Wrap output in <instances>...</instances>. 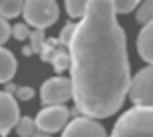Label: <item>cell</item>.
Returning a JSON list of instances; mask_svg holds the SVG:
<instances>
[{
  "instance_id": "6da1fadb",
  "label": "cell",
  "mask_w": 153,
  "mask_h": 137,
  "mask_svg": "<svg viewBox=\"0 0 153 137\" xmlns=\"http://www.w3.org/2000/svg\"><path fill=\"white\" fill-rule=\"evenodd\" d=\"M67 47L78 112L92 119L114 115L124 103L131 78L126 36L112 0H88Z\"/></svg>"
},
{
  "instance_id": "7a4b0ae2",
  "label": "cell",
  "mask_w": 153,
  "mask_h": 137,
  "mask_svg": "<svg viewBox=\"0 0 153 137\" xmlns=\"http://www.w3.org/2000/svg\"><path fill=\"white\" fill-rule=\"evenodd\" d=\"M110 137H153V106H133L124 112Z\"/></svg>"
},
{
  "instance_id": "3957f363",
  "label": "cell",
  "mask_w": 153,
  "mask_h": 137,
  "mask_svg": "<svg viewBox=\"0 0 153 137\" xmlns=\"http://www.w3.org/2000/svg\"><path fill=\"white\" fill-rule=\"evenodd\" d=\"M22 13L25 16V22L33 27L47 29L58 20L59 9L56 0H24Z\"/></svg>"
},
{
  "instance_id": "277c9868",
  "label": "cell",
  "mask_w": 153,
  "mask_h": 137,
  "mask_svg": "<svg viewBox=\"0 0 153 137\" xmlns=\"http://www.w3.org/2000/svg\"><path fill=\"white\" fill-rule=\"evenodd\" d=\"M128 96L137 106H153V63L133 76Z\"/></svg>"
},
{
  "instance_id": "5b68a950",
  "label": "cell",
  "mask_w": 153,
  "mask_h": 137,
  "mask_svg": "<svg viewBox=\"0 0 153 137\" xmlns=\"http://www.w3.org/2000/svg\"><path fill=\"white\" fill-rule=\"evenodd\" d=\"M70 117V110L63 105H47L45 108H42L38 112V117L34 119L36 128L47 133H54L59 132L61 128H65V124L68 123Z\"/></svg>"
},
{
  "instance_id": "8992f818",
  "label": "cell",
  "mask_w": 153,
  "mask_h": 137,
  "mask_svg": "<svg viewBox=\"0 0 153 137\" xmlns=\"http://www.w3.org/2000/svg\"><path fill=\"white\" fill-rule=\"evenodd\" d=\"M40 98L43 105H63L72 99V83L67 78H51L40 89Z\"/></svg>"
},
{
  "instance_id": "52a82bcc",
  "label": "cell",
  "mask_w": 153,
  "mask_h": 137,
  "mask_svg": "<svg viewBox=\"0 0 153 137\" xmlns=\"http://www.w3.org/2000/svg\"><path fill=\"white\" fill-rule=\"evenodd\" d=\"M61 137H106L105 128L92 117H74L65 124Z\"/></svg>"
},
{
  "instance_id": "ba28073f",
  "label": "cell",
  "mask_w": 153,
  "mask_h": 137,
  "mask_svg": "<svg viewBox=\"0 0 153 137\" xmlns=\"http://www.w3.org/2000/svg\"><path fill=\"white\" fill-rule=\"evenodd\" d=\"M20 119V108L16 103V98L11 92H0V135H7L16 121Z\"/></svg>"
},
{
  "instance_id": "9c48e42d",
  "label": "cell",
  "mask_w": 153,
  "mask_h": 137,
  "mask_svg": "<svg viewBox=\"0 0 153 137\" xmlns=\"http://www.w3.org/2000/svg\"><path fill=\"white\" fill-rule=\"evenodd\" d=\"M40 52H42V60L43 61H51L58 72H63V71H67V68L70 67L68 47L65 43H61L59 40L45 42Z\"/></svg>"
},
{
  "instance_id": "30bf717a",
  "label": "cell",
  "mask_w": 153,
  "mask_h": 137,
  "mask_svg": "<svg viewBox=\"0 0 153 137\" xmlns=\"http://www.w3.org/2000/svg\"><path fill=\"white\" fill-rule=\"evenodd\" d=\"M137 51L140 58L148 63H153V18L144 24L137 38Z\"/></svg>"
},
{
  "instance_id": "8fae6325",
  "label": "cell",
  "mask_w": 153,
  "mask_h": 137,
  "mask_svg": "<svg viewBox=\"0 0 153 137\" xmlns=\"http://www.w3.org/2000/svg\"><path fill=\"white\" fill-rule=\"evenodd\" d=\"M16 58L13 56L11 51L4 49L0 45V83H7L13 80V76L16 74Z\"/></svg>"
},
{
  "instance_id": "7c38bea8",
  "label": "cell",
  "mask_w": 153,
  "mask_h": 137,
  "mask_svg": "<svg viewBox=\"0 0 153 137\" xmlns=\"http://www.w3.org/2000/svg\"><path fill=\"white\" fill-rule=\"evenodd\" d=\"M24 9V0H0V16L16 18Z\"/></svg>"
},
{
  "instance_id": "4fadbf2b",
  "label": "cell",
  "mask_w": 153,
  "mask_h": 137,
  "mask_svg": "<svg viewBox=\"0 0 153 137\" xmlns=\"http://www.w3.org/2000/svg\"><path fill=\"white\" fill-rule=\"evenodd\" d=\"M88 0H65V7L70 18H81L87 9Z\"/></svg>"
},
{
  "instance_id": "5bb4252c",
  "label": "cell",
  "mask_w": 153,
  "mask_h": 137,
  "mask_svg": "<svg viewBox=\"0 0 153 137\" xmlns=\"http://www.w3.org/2000/svg\"><path fill=\"white\" fill-rule=\"evenodd\" d=\"M15 126H16V133H18L20 137H31V135L38 130L34 119H31V117H20Z\"/></svg>"
},
{
  "instance_id": "9a60e30c",
  "label": "cell",
  "mask_w": 153,
  "mask_h": 137,
  "mask_svg": "<svg viewBox=\"0 0 153 137\" xmlns=\"http://www.w3.org/2000/svg\"><path fill=\"white\" fill-rule=\"evenodd\" d=\"M153 18V0H140V6L137 9V22L146 24Z\"/></svg>"
},
{
  "instance_id": "2e32d148",
  "label": "cell",
  "mask_w": 153,
  "mask_h": 137,
  "mask_svg": "<svg viewBox=\"0 0 153 137\" xmlns=\"http://www.w3.org/2000/svg\"><path fill=\"white\" fill-rule=\"evenodd\" d=\"M112 4H114L115 13H123V15H126V13L133 11V9L139 6V0H112Z\"/></svg>"
},
{
  "instance_id": "e0dca14e",
  "label": "cell",
  "mask_w": 153,
  "mask_h": 137,
  "mask_svg": "<svg viewBox=\"0 0 153 137\" xmlns=\"http://www.w3.org/2000/svg\"><path fill=\"white\" fill-rule=\"evenodd\" d=\"M31 36V51L33 52H40L43 43H45V34H43V29H36L34 33L29 34Z\"/></svg>"
},
{
  "instance_id": "ac0fdd59",
  "label": "cell",
  "mask_w": 153,
  "mask_h": 137,
  "mask_svg": "<svg viewBox=\"0 0 153 137\" xmlns=\"http://www.w3.org/2000/svg\"><path fill=\"white\" fill-rule=\"evenodd\" d=\"M11 34H13L16 40H25V38H29L31 31H29V27H27L25 24H16V25L11 27Z\"/></svg>"
},
{
  "instance_id": "d6986e66",
  "label": "cell",
  "mask_w": 153,
  "mask_h": 137,
  "mask_svg": "<svg viewBox=\"0 0 153 137\" xmlns=\"http://www.w3.org/2000/svg\"><path fill=\"white\" fill-rule=\"evenodd\" d=\"M11 36V25L4 16H0V45H4Z\"/></svg>"
},
{
  "instance_id": "ffe728a7",
  "label": "cell",
  "mask_w": 153,
  "mask_h": 137,
  "mask_svg": "<svg viewBox=\"0 0 153 137\" xmlns=\"http://www.w3.org/2000/svg\"><path fill=\"white\" fill-rule=\"evenodd\" d=\"M15 98L22 99V101H29V99L34 98V90H33L31 87H18V89L15 90Z\"/></svg>"
},
{
  "instance_id": "44dd1931",
  "label": "cell",
  "mask_w": 153,
  "mask_h": 137,
  "mask_svg": "<svg viewBox=\"0 0 153 137\" xmlns=\"http://www.w3.org/2000/svg\"><path fill=\"white\" fill-rule=\"evenodd\" d=\"M74 24H67L65 27H63V31H61V36H59V42L61 43H68V40H70V36H72V33H74Z\"/></svg>"
},
{
  "instance_id": "7402d4cb",
  "label": "cell",
  "mask_w": 153,
  "mask_h": 137,
  "mask_svg": "<svg viewBox=\"0 0 153 137\" xmlns=\"http://www.w3.org/2000/svg\"><path fill=\"white\" fill-rule=\"evenodd\" d=\"M31 137H51V133H47V132H42V130H36Z\"/></svg>"
},
{
  "instance_id": "603a6c76",
  "label": "cell",
  "mask_w": 153,
  "mask_h": 137,
  "mask_svg": "<svg viewBox=\"0 0 153 137\" xmlns=\"http://www.w3.org/2000/svg\"><path fill=\"white\" fill-rule=\"evenodd\" d=\"M139 2H140V0H139Z\"/></svg>"
}]
</instances>
